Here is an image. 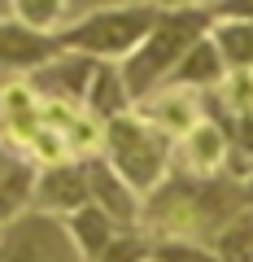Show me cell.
I'll return each instance as SVG.
<instances>
[{
  "mask_svg": "<svg viewBox=\"0 0 253 262\" xmlns=\"http://www.w3.org/2000/svg\"><path fill=\"white\" fill-rule=\"evenodd\" d=\"M0 262H83V258L70 245L61 219L31 210L0 232Z\"/></svg>",
  "mask_w": 253,
  "mask_h": 262,
  "instance_id": "obj_5",
  "label": "cell"
},
{
  "mask_svg": "<svg viewBox=\"0 0 253 262\" xmlns=\"http://www.w3.org/2000/svg\"><path fill=\"white\" fill-rule=\"evenodd\" d=\"M149 262H153V258H149Z\"/></svg>",
  "mask_w": 253,
  "mask_h": 262,
  "instance_id": "obj_22",
  "label": "cell"
},
{
  "mask_svg": "<svg viewBox=\"0 0 253 262\" xmlns=\"http://www.w3.org/2000/svg\"><path fill=\"white\" fill-rule=\"evenodd\" d=\"M210 27H214V13L205 5H170V9H162L153 31L144 35V44L127 61H118V75H122V88L131 96V105H140L144 96L157 92L170 79V70L183 61L188 48L201 35H210Z\"/></svg>",
  "mask_w": 253,
  "mask_h": 262,
  "instance_id": "obj_2",
  "label": "cell"
},
{
  "mask_svg": "<svg viewBox=\"0 0 253 262\" xmlns=\"http://www.w3.org/2000/svg\"><path fill=\"white\" fill-rule=\"evenodd\" d=\"M153 262H223L210 245L179 241V236H157L153 241Z\"/></svg>",
  "mask_w": 253,
  "mask_h": 262,
  "instance_id": "obj_15",
  "label": "cell"
},
{
  "mask_svg": "<svg viewBox=\"0 0 253 262\" xmlns=\"http://www.w3.org/2000/svg\"><path fill=\"white\" fill-rule=\"evenodd\" d=\"M240 184H244V201H249V210H253V170L240 179Z\"/></svg>",
  "mask_w": 253,
  "mask_h": 262,
  "instance_id": "obj_19",
  "label": "cell"
},
{
  "mask_svg": "<svg viewBox=\"0 0 253 262\" xmlns=\"http://www.w3.org/2000/svg\"><path fill=\"white\" fill-rule=\"evenodd\" d=\"M61 53L66 48H61L57 31H35L18 18L0 22V70H9V75H35L48 61H57Z\"/></svg>",
  "mask_w": 253,
  "mask_h": 262,
  "instance_id": "obj_7",
  "label": "cell"
},
{
  "mask_svg": "<svg viewBox=\"0 0 253 262\" xmlns=\"http://www.w3.org/2000/svg\"><path fill=\"white\" fill-rule=\"evenodd\" d=\"M170 144L153 122H144L135 110L118 114V118L105 122V136H101V158L118 170V179L131 192L149 196L162 188V179L170 175Z\"/></svg>",
  "mask_w": 253,
  "mask_h": 262,
  "instance_id": "obj_3",
  "label": "cell"
},
{
  "mask_svg": "<svg viewBox=\"0 0 253 262\" xmlns=\"http://www.w3.org/2000/svg\"><path fill=\"white\" fill-rule=\"evenodd\" d=\"M87 201H92V188H87V166H83V158H79V162L66 158V162H53V166H39L31 210L66 219V214H75L79 206H87Z\"/></svg>",
  "mask_w": 253,
  "mask_h": 262,
  "instance_id": "obj_6",
  "label": "cell"
},
{
  "mask_svg": "<svg viewBox=\"0 0 253 262\" xmlns=\"http://www.w3.org/2000/svg\"><path fill=\"white\" fill-rule=\"evenodd\" d=\"M135 114L144 122H153L166 140H183L188 131L201 122V96L183 92V88H157L153 96H144L135 105Z\"/></svg>",
  "mask_w": 253,
  "mask_h": 262,
  "instance_id": "obj_8",
  "label": "cell"
},
{
  "mask_svg": "<svg viewBox=\"0 0 253 262\" xmlns=\"http://www.w3.org/2000/svg\"><path fill=\"white\" fill-rule=\"evenodd\" d=\"M61 223H66V236H70V245L79 249V258H83V262H96V258H101V253L113 245V236L122 232V227L113 223V219L105 214L96 201L79 206L75 214H66Z\"/></svg>",
  "mask_w": 253,
  "mask_h": 262,
  "instance_id": "obj_12",
  "label": "cell"
},
{
  "mask_svg": "<svg viewBox=\"0 0 253 262\" xmlns=\"http://www.w3.org/2000/svg\"><path fill=\"white\" fill-rule=\"evenodd\" d=\"M83 166H87V188H92V201H96V206H101L118 227L140 223L144 196H140V192H131V188L122 184L118 170H113L109 162L101 158V153H96V158H83Z\"/></svg>",
  "mask_w": 253,
  "mask_h": 262,
  "instance_id": "obj_9",
  "label": "cell"
},
{
  "mask_svg": "<svg viewBox=\"0 0 253 262\" xmlns=\"http://www.w3.org/2000/svg\"><path fill=\"white\" fill-rule=\"evenodd\" d=\"M149 258H153V245L144 241L135 227H122V232L113 236V245H109L96 262H149Z\"/></svg>",
  "mask_w": 253,
  "mask_h": 262,
  "instance_id": "obj_16",
  "label": "cell"
},
{
  "mask_svg": "<svg viewBox=\"0 0 253 262\" xmlns=\"http://www.w3.org/2000/svg\"><path fill=\"white\" fill-rule=\"evenodd\" d=\"M240 210H249V201L236 175H166L157 192L144 196L140 223L153 236L210 245Z\"/></svg>",
  "mask_w": 253,
  "mask_h": 262,
  "instance_id": "obj_1",
  "label": "cell"
},
{
  "mask_svg": "<svg viewBox=\"0 0 253 262\" xmlns=\"http://www.w3.org/2000/svg\"><path fill=\"white\" fill-rule=\"evenodd\" d=\"M214 18H236V22H253V0H214L210 5Z\"/></svg>",
  "mask_w": 253,
  "mask_h": 262,
  "instance_id": "obj_18",
  "label": "cell"
},
{
  "mask_svg": "<svg viewBox=\"0 0 253 262\" xmlns=\"http://www.w3.org/2000/svg\"><path fill=\"white\" fill-rule=\"evenodd\" d=\"M179 144H183V158L192 166V175H227V166H232V144H227L223 127L205 110H201V122Z\"/></svg>",
  "mask_w": 253,
  "mask_h": 262,
  "instance_id": "obj_11",
  "label": "cell"
},
{
  "mask_svg": "<svg viewBox=\"0 0 253 262\" xmlns=\"http://www.w3.org/2000/svg\"><path fill=\"white\" fill-rule=\"evenodd\" d=\"M13 9H18V22L35 31H53L57 18L66 13V0H13Z\"/></svg>",
  "mask_w": 253,
  "mask_h": 262,
  "instance_id": "obj_17",
  "label": "cell"
},
{
  "mask_svg": "<svg viewBox=\"0 0 253 262\" xmlns=\"http://www.w3.org/2000/svg\"><path fill=\"white\" fill-rule=\"evenodd\" d=\"M162 5L157 0H135V5H109V9H96L87 18L70 22L66 31H57L66 53H83L92 61H127L135 48L144 44V35L153 31Z\"/></svg>",
  "mask_w": 253,
  "mask_h": 262,
  "instance_id": "obj_4",
  "label": "cell"
},
{
  "mask_svg": "<svg viewBox=\"0 0 253 262\" xmlns=\"http://www.w3.org/2000/svg\"><path fill=\"white\" fill-rule=\"evenodd\" d=\"M35 175L39 170L31 166V162L0 158V223L22 219V210H27L31 196H35Z\"/></svg>",
  "mask_w": 253,
  "mask_h": 262,
  "instance_id": "obj_14",
  "label": "cell"
},
{
  "mask_svg": "<svg viewBox=\"0 0 253 262\" xmlns=\"http://www.w3.org/2000/svg\"><path fill=\"white\" fill-rule=\"evenodd\" d=\"M218 57H223L227 75H253V22H236V18H214L210 27Z\"/></svg>",
  "mask_w": 253,
  "mask_h": 262,
  "instance_id": "obj_13",
  "label": "cell"
},
{
  "mask_svg": "<svg viewBox=\"0 0 253 262\" xmlns=\"http://www.w3.org/2000/svg\"><path fill=\"white\" fill-rule=\"evenodd\" d=\"M249 262H253V253H249Z\"/></svg>",
  "mask_w": 253,
  "mask_h": 262,
  "instance_id": "obj_21",
  "label": "cell"
},
{
  "mask_svg": "<svg viewBox=\"0 0 253 262\" xmlns=\"http://www.w3.org/2000/svg\"><path fill=\"white\" fill-rule=\"evenodd\" d=\"M162 9H170V5H197V0H157Z\"/></svg>",
  "mask_w": 253,
  "mask_h": 262,
  "instance_id": "obj_20",
  "label": "cell"
},
{
  "mask_svg": "<svg viewBox=\"0 0 253 262\" xmlns=\"http://www.w3.org/2000/svg\"><path fill=\"white\" fill-rule=\"evenodd\" d=\"M223 83H227V66H223V57H218L214 39L201 35L197 44L183 53V61L170 70V79H166L162 88H183V92L205 96V92H218Z\"/></svg>",
  "mask_w": 253,
  "mask_h": 262,
  "instance_id": "obj_10",
  "label": "cell"
}]
</instances>
